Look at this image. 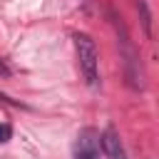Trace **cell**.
Listing matches in <instances>:
<instances>
[{
  "label": "cell",
  "mask_w": 159,
  "mask_h": 159,
  "mask_svg": "<svg viewBox=\"0 0 159 159\" xmlns=\"http://www.w3.org/2000/svg\"><path fill=\"white\" fill-rule=\"evenodd\" d=\"M75 47H77V60H80L84 82L92 89H97L99 87V55H97L94 40L89 35H75Z\"/></svg>",
  "instance_id": "6da1fadb"
},
{
  "label": "cell",
  "mask_w": 159,
  "mask_h": 159,
  "mask_svg": "<svg viewBox=\"0 0 159 159\" xmlns=\"http://www.w3.org/2000/svg\"><path fill=\"white\" fill-rule=\"evenodd\" d=\"M99 144H102V152L109 157V159H127V152H124V144H122V139H119V134L109 127V129H104L102 132V137H99Z\"/></svg>",
  "instance_id": "7a4b0ae2"
},
{
  "label": "cell",
  "mask_w": 159,
  "mask_h": 159,
  "mask_svg": "<svg viewBox=\"0 0 159 159\" xmlns=\"http://www.w3.org/2000/svg\"><path fill=\"white\" fill-rule=\"evenodd\" d=\"M75 159H99L97 157V149H94V142L89 139V134H82V139L77 142Z\"/></svg>",
  "instance_id": "3957f363"
},
{
  "label": "cell",
  "mask_w": 159,
  "mask_h": 159,
  "mask_svg": "<svg viewBox=\"0 0 159 159\" xmlns=\"http://www.w3.org/2000/svg\"><path fill=\"white\" fill-rule=\"evenodd\" d=\"M137 7L142 10V22H144L147 35H152V17H149V10H147V2L144 0H137Z\"/></svg>",
  "instance_id": "277c9868"
},
{
  "label": "cell",
  "mask_w": 159,
  "mask_h": 159,
  "mask_svg": "<svg viewBox=\"0 0 159 159\" xmlns=\"http://www.w3.org/2000/svg\"><path fill=\"white\" fill-rule=\"evenodd\" d=\"M12 137V129H10V124H0V144L2 142H7Z\"/></svg>",
  "instance_id": "5b68a950"
},
{
  "label": "cell",
  "mask_w": 159,
  "mask_h": 159,
  "mask_svg": "<svg viewBox=\"0 0 159 159\" xmlns=\"http://www.w3.org/2000/svg\"><path fill=\"white\" fill-rule=\"evenodd\" d=\"M0 75H10V70L5 67V62H2V60H0Z\"/></svg>",
  "instance_id": "8992f818"
}]
</instances>
